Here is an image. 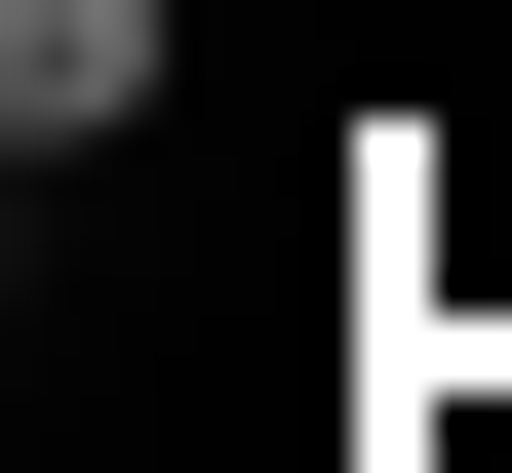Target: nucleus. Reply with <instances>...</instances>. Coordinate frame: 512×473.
Instances as JSON below:
<instances>
[{"label":"nucleus","instance_id":"nucleus-1","mask_svg":"<svg viewBox=\"0 0 512 473\" xmlns=\"http://www.w3.org/2000/svg\"><path fill=\"white\" fill-rule=\"evenodd\" d=\"M158 79H197V0H0V158H40V198L158 158Z\"/></svg>","mask_w":512,"mask_h":473}]
</instances>
